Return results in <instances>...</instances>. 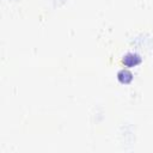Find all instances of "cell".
I'll return each mask as SVG.
<instances>
[{"label":"cell","mask_w":153,"mask_h":153,"mask_svg":"<svg viewBox=\"0 0 153 153\" xmlns=\"http://www.w3.org/2000/svg\"><path fill=\"white\" fill-rule=\"evenodd\" d=\"M141 61H142V57L137 53H128L122 57V63L124 65V67H128V68L140 65Z\"/></svg>","instance_id":"cell-1"},{"label":"cell","mask_w":153,"mask_h":153,"mask_svg":"<svg viewBox=\"0 0 153 153\" xmlns=\"http://www.w3.org/2000/svg\"><path fill=\"white\" fill-rule=\"evenodd\" d=\"M117 79L122 84H129L133 80V73L129 71V69H121L118 73H117Z\"/></svg>","instance_id":"cell-2"}]
</instances>
